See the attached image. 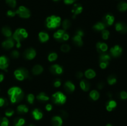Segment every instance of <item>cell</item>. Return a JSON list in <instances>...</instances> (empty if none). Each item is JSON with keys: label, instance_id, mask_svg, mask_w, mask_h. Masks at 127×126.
Segmentation results:
<instances>
[{"label": "cell", "instance_id": "cell-46", "mask_svg": "<svg viewBox=\"0 0 127 126\" xmlns=\"http://www.w3.org/2000/svg\"><path fill=\"white\" fill-rule=\"evenodd\" d=\"M108 65H109V62H100V67L101 69H105Z\"/></svg>", "mask_w": 127, "mask_h": 126}, {"label": "cell", "instance_id": "cell-29", "mask_svg": "<svg viewBox=\"0 0 127 126\" xmlns=\"http://www.w3.org/2000/svg\"><path fill=\"white\" fill-rule=\"evenodd\" d=\"M105 25L103 22H97L93 26V28L96 31H102L103 30L105 29Z\"/></svg>", "mask_w": 127, "mask_h": 126}, {"label": "cell", "instance_id": "cell-44", "mask_svg": "<svg viewBox=\"0 0 127 126\" xmlns=\"http://www.w3.org/2000/svg\"><path fill=\"white\" fill-rule=\"evenodd\" d=\"M14 114V110L10 108L7 109L6 111V112H5V114H6V116H7V117H11V116H12Z\"/></svg>", "mask_w": 127, "mask_h": 126}, {"label": "cell", "instance_id": "cell-41", "mask_svg": "<svg viewBox=\"0 0 127 126\" xmlns=\"http://www.w3.org/2000/svg\"><path fill=\"white\" fill-rule=\"evenodd\" d=\"M35 96L33 94H29L27 96V100L30 104H33V101H34Z\"/></svg>", "mask_w": 127, "mask_h": 126}, {"label": "cell", "instance_id": "cell-35", "mask_svg": "<svg viewBox=\"0 0 127 126\" xmlns=\"http://www.w3.org/2000/svg\"><path fill=\"white\" fill-rule=\"evenodd\" d=\"M107 82L110 85H114L117 82V78L115 75H109L107 79Z\"/></svg>", "mask_w": 127, "mask_h": 126}, {"label": "cell", "instance_id": "cell-25", "mask_svg": "<svg viewBox=\"0 0 127 126\" xmlns=\"http://www.w3.org/2000/svg\"><path fill=\"white\" fill-rule=\"evenodd\" d=\"M84 74H85L86 77L88 78V79H93V78L95 77V75H96L95 72L94 71V70H93V69H88V70L85 72Z\"/></svg>", "mask_w": 127, "mask_h": 126}, {"label": "cell", "instance_id": "cell-33", "mask_svg": "<svg viewBox=\"0 0 127 126\" xmlns=\"http://www.w3.org/2000/svg\"><path fill=\"white\" fill-rule=\"evenodd\" d=\"M118 9L121 12H124V11H127V3L126 2L124 1H121L119 2V4L117 6Z\"/></svg>", "mask_w": 127, "mask_h": 126}, {"label": "cell", "instance_id": "cell-2", "mask_svg": "<svg viewBox=\"0 0 127 126\" xmlns=\"http://www.w3.org/2000/svg\"><path fill=\"white\" fill-rule=\"evenodd\" d=\"M28 37V33L27 31L24 28H17L14 33L12 35V38L14 40L17 42V48H19L21 47V42L24 39Z\"/></svg>", "mask_w": 127, "mask_h": 126}, {"label": "cell", "instance_id": "cell-34", "mask_svg": "<svg viewBox=\"0 0 127 126\" xmlns=\"http://www.w3.org/2000/svg\"><path fill=\"white\" fill-rule=\"evenodd\" d=\"M71 22L68 19H64L62 22V26H63V30H64L68 29L71 27Z\"/></svg>", "mask_w": 127, "mask_h": 126}, {"label": "cell", "instance_id": "cell-37", "mask_svg": "<svg viewBox=\"0 0 127 126\" xmlns=\"http://www.w3.org/2000/svg\"><path fill=\"white\" fill-rule=\"evenodd\" d=\"M57 58H58V54H57V53H52L48 55V59L49 61L53 62V61H55L57 59Z\"/></svg>", "mask_w": 127, "mask_h": 126}, {"label": "cell", "instance_id": "cell-53", "mask_svg": "<svg viewBox=\"0 0 127 126\" xmlns=\"http://www.w3.org/2000/svg\"><path fill=\"white\" fill-rule=\"evenodd\" d=\"M76 33L79 35L81 36V37H83V36H84V32H83L82 30H78L76 31Z\"/></svg>", "mask_w": 127, "mask_h": 126}, {"label": "cell", "instance_id": "cell-42", "mask_svg": "<svg viewBox=\"0 0 127 126\" xmlns=\"http://www.w3.org/2000/svg\"><path fill=\"white\" fill-rule=\"evenodd\" d=\"M11 58H14V59H17L19 56V53L17 50L12 51L11 53Z\"/></svg>", "mask_w": 127, "mask_h": 126}, {"label": "cell", "instance_id": "cell-59", "mask_svg": "<svg viewBox=\"0 0 127 126\" xmlns=\"http://www.w3.org/2000/svg\"><path fill=\"white\" fill-rule=\"evenodd\" d=\"M53 1H59V0H53Z\"/></svg>", "mask_w": 127, "mask_h": 126}, {"label": "cell", "instance_id": "cell-18", "mask_svg": "<svg viewBox=\"0 0 127 126\" xmlns=\"http://www.w3.org/2000/svg\"><path fill=\"white\" fill-rule=\"evenodd\" d=\"M52 124L53 126H62L63 124V119L60 116H54L52 119Z\"/></svg>", "mask_w": 127, "mask_h": 126}, {"label": "cell", "instance_id": "cell-52", "mask_svg": "<svg viewBox=\"0 0 127 126\" xmlns=\"http://www.w3.org/2000/svg\"><path fill=\"white\" fill-rule=\"evenodd\" d=\"M76 76L78 79H81L83 77V73L82 72H78L76 74Z\"/></svg>", "mask_w": 127, "mask_h": 126}, {"label": "cell", "instance_id": "cell-11", "mask_svg": "<svg viewBox=\"0 0 127 126\" xmlns=\"http://www.w3.org/2000/svg\"><path fill=\"white\" fill-rule=\"evenodd\" d=\"M50 71L55 75H60L63 73V67L58 64H53L50 67Z\"/></svg>", "mask_w": 127, "mask_h": 126}, {"label": "cell", "instance_id": "cell-48", "mask_svg": "<svg viewBox=\"0 0 127 126\" xmlns=\"http://www.w3.org/2000/svg\"><path fill=\"white\" fill-rule=\"evenodd\" d=\"M120 96L122 100H126L127 99V93L125 91H122L120 93Z\"/></svg>", "mask_w": 127, "mask_h": 126}, {"label": "cell", "instance_id": "cell-40", "mask_svg": "<svg viewBox=\"0 0 127 126\" xmlns=\"http://www.w3.org/2000/svg\"><path fill=\"white\" fill-rule=\"evenodd\" d=\"M70 46L68 44H63L61 46V50H62V51L64 52V53H67V52L70 50Z\"/></svg>", "mask_w": 127, "mask_h": 126}, {"label": "cell", "instance_id": "cell-7", "mask_svg": "<svg viewBox=\"0 0 127 126\" xmlns=\"http://www.w3.org/2000/svg\"><path fill=\"white\" fill-rule=\"evenodd\" d=\"M16 14L18 15L20 17L24 19H28L31 16V13L28 8L24 6H21L19 7L17 11H16Z\"/></svg>", "mask_w": 127, "mask_h": 126}, {"label": "cell", "instance_id": "cell-4", "mask_svg": "<svg viewBox=\"0 0 127 126\" xmlns=\"http://www.w3.org/2000/svg\"><path fill=\"white\" fill-rule=\"evenodd\" d=\"M15 75V77L16 79L18 80L22 81L24 80V79H27L29 77V72L26 68L21 67L19 69H16L14 73Z\"/></svg>", "mask_w": 127, "mask_h": 126}, {"label": "cell", "instance_id": "cell-36", "mask_svg": "<svg viewBox=\"0 0 127 126\" xmlns=\"http://www.w3.org/2000/svg\"><path fill=\"white\" fill-rule=\"evenodd\" d=\"M9 120L6 117H0V126H8Z\"/></svg>", "mask_w": 127, "mask_h": 126}, {"label": "cell", "instance_id": "cell-21", "mask_svg": "<svg viewBox=\"0 0 127 126\" xmlns=\"http://www.w3.org/2000/svg\"><path fill=\"white\" fill-rule=\"evenodd\" d=\"M32 116L35 120H40L43 117V113L38 109H35L32 111Z\"/></svg>", "mask_w": 127, "mask_h": 126}, {"label": "cell", "instance_id": "cell-9", "mask_svg": "<svg viewBox=\"0 0 127 126\" xmlns=\"http://www.w3.org/2000/svg\"><path fill=\"white\" fill-rule=\"evenodd\" d=\"M14 46V41L13 38L11 37L7 38L2 43V48H4L5 49H11L13 48Z\"/></svg>", "mask_w": 127, "mask_h": 126}, {"label": "cell", "instance_id": "cell-14", "mask_svg": "<svg viewBox=\"0 0 127 126\" xmlns=\"http://www.w3.org/2000/svg\"><path fill=\"white\" fill-rule=\"evenodd\" d=\"M115 29L122 33H127V25L124 22H117L115 24Z\"/></svg>", "mask_w": 127, "mask_h": 126}, {"label": "cell", "instance_id": "cell-31", "mask_svg": "<svg viewBox=\"0 0 127 126\" xmlns=\"http://www.w3.org/2000/svg\"><path fill=\"white\" fill-rule=\"evenodd\" d=\"M25 122V119L23 118H21V117H17L16 118L14 121V126H23L24 125Z\"/></svg>", "mask_w": 127, "mask_h": 126}, {"label": "cell", "instance_id": "cell-55", "mask_svg": "<svg viewBox=\"0 0 127 126\" xmlns=\"http://www.w3.org/2000/svg\"><path fill=\"white\" fill-rule=\"evenodd\" d=\"M4 78V75L2 73H0V82H2Z\"/></svg>", "mask_w": 127, "mask_h": 126}, {"label": "cell", "instance_id": "cell-50", "mask_svg": "<svg viewBox=\"0 0 127 126\" xmlns=\"http://www.w3.org/2000/svg\"><path fill=\"white\" fill-rule=\"evenodd\" d=\"M104 85H105L104 83L102 82H100L98 83L97 85V88L99 89H102L104 88Z\"/></svg>", "mask_w": 127, "mask_h": 126}, {"label": "cell", "instance_id": "cell-49", "mask_svg": "<svg viewBox=\"0 0 127 126\" xmlns=\"http://www.w3.org/2000/svg\"><path fill=\"white\" fill-rule=\"evenodd\" d=\"M61 115H62V117L64 119L66 118L68 116V113L64 111H61Z\"/></svg>", "mask_w": 127, "mask_h": 126}, {"label": "cell", "instance_id": "cell-27", "mask_svg": "<svg viewBox=\"0 0 127 126\" xmlns=\"http://www.w3.org/2000/svg\"><path fill=\"white\" fill-rule=\"evenodd\" d=\"M110 56L108 53H101L99 57V61L100 62H109L110 60Z\"/></svg>", "mask_w": 127, "mask_h": 126}, {"label": "cell", "instance_id": "cell-6", "mask_svg": "<svg viewBox=\"0 0 127 126\" xmlns=\"http://www.w3.org/2000/svg\"><path fill=\"white\" fill-rule=\"evenodd\" d=\"M53 37L57 40L59 42H65L69 39V35L64 30H58L53 35Z\"/></svg>", "mask_w": 127, "mask_h": 126}, {"label": "cell", "instance_id": "cell-16", "mask_svg": "<svg viewBox=\"0 0 127 126\" xmlns=\"http://www.w3.org/2000/svg\"><path fill=\"white\" fill-rule=\"evenodd\" d=\"M96 48L100 54L105 53L108 49V46L106 43L102 42H98L96 44Z\"/></svg>", "mask_w": 127, "mask_h": 126}, {"label": "cell", "instance_id": "cell-5", "mask_svg": "<svg viewBox=\"0 0 127 126\" xmlns=\"http://www.w3.org/2000/svg\"><path fill=\"white\" fill-rule=\"evenodd\" d=\"M52 100L53 102L57 105H63L66 101V97L61 91H58L52 95Z\"/></svg>", "mask_w": 127, "mask_h": 126}, {"label": "cell", "instance_id": "cell-56", "mask_svg": "<svg viewBox=\"0 0 127 126\" xmlns=\"http://www.w3.org/2000/svg\"><path fill=\"white\" fill-rule=\"evenodd\" d=\"M108 95H109V97H111V96H112V95L110 93H108Z\"/></svg>", "mask_w": 127, "mask_h": 126}, {"label": "cell", "instance_id": "cell-19", "mask_svg": "<svg viewBox=\"0 0 127 126\" xmlns=\"http://www.w3.org/2000/svg\"><path fill=\"white\" fill-rule=\"evenodd\" d=\"M82 37L81 36L79 35L76 33L75 35L73 37V42L75 45L78 46H81L83 44V42L82 40Z\"/></svg>", "mask_w": 127, "mask_h": 126}, {"label": "cell", "instance_id": "cell-43", "mask_svg": "<svg viewBox=\"0 0 127 126\" xmlns=\"http://www.w3.org/2000/svg\"><path fill=\"white\" fill-rule=\"evenodd\" d=\"M7 101L6 98H0V107H3V106H7Z\"/></svg>", "mask_w": 127, "mask_h": 126}, {"label": "cell", "instance_id": "cell-24", "mask_svg": "<svg viewBox=\"0 0 127 126\" xmlns=\"http://www.w3.org/2000/svg\"><path fill=\"white\" fill-rule=\"evenodd\" d=\"M32 71L34 75H39L43 71V68L40 65H35L32 68Z\"/></svg>", "mask_w": 127, "mask_h": 126}, {"label": "cell", "instance_id": "cell-58", "mask_svg": "<svg viewBox=\"0 0 127 126\" xmlns=\"http://www.w3.org/2000/svg\"><path fill=\"white\" fill-rule=\"evenodd\" d=\"M35 126V125H33V124H30L29 126Z\"/></svg>", "mask_w": 127, "mask_h": 126}, {"label": "cell", "instance_id": "cell-15", "mask_svg": "<svg viewBox=\"0 0 127 126\" xmlns=\"http://www.w3.org/2000/svg\"><path fill=\"white\" fill-rule=\"evenodd\" d=\"M83 9V6L80 4H74L71 10L72 13L73 14V18H75L77 15L81 13Z\"/></svg>", "mask_w": 127, "mask_h": 126}, {"label": "cell", "instance_id": "cell-30", "mask_svg": "<svg viewBox=\"0 0 127 126\" xmlns=\"http://www.w3.org/2000/svg\"><path fill=\"white\" fill-rule=\"evenodd\" d=\"M89 96H90L91 98L94 101H96L99 98V96H100V95H99V92H98L97 90H92L89 93Z\"/></svg>", "mask_w": 127, "mask_h": 126}, {"label": "cell", "instance_id": "cell-45", "mask_svg": "<svg viewBox=\"0 0 127 126\" xmlns=\"http://www.w3.org/2000/svg\"><path fill=\"white\" fill-rule=\"evenodd\" d=\"M16 15V11H14L12 10H9L7 12V16L9 17H14Z\"/></svg>", "mask_w": 127, "mask_h": 126}, {"label": "cell", "instance_id": "cell-3", "mask_svg": "<svg viewBox=\"0 0 127 126\" xmlns=\"http://www.w3.org/2000/svg\"><path fill=\"white\" fill-rule=\"evenodd\" d=\"M61 18L58 16H51L46 19V26L48 28H56L60 25Z\"/></svg>", "mask_w": 127, "mask_h": 126}, {"label": "cell", "instance_id": "cell-54", "mask_svg": "<svg viewBox=\"0 0 127 126\" xmlns=\"http://www.w3.org/2000/svg\"><path fill=\"white\" fill-rule=\"evenodd\" d=\"M45 109H46V110H47V111H50L52 109V106L50 105V104H48V105H46Z\"/></svg>", "mask_w": 127, "mask_h": 126}, {"label": "cell", "instance_id": "cell-23", "mask_svg": "<svg viewBox=\"0 0 127 126\" xmlns=\"http://www.w3.org/2000/svg\"><path fill=\"white\" fill-rule=\"evenodd\" d=\"M38 38H39L40 41L42 43H44V42H47V41L49 40V35H48V33H46L44 32H40L39 34H38Z\"/></svg>", "mask_w": 127, "mask_h": 126}, {"label": "cell", "instance_id": "cell-8", "mask_svg": "<svg viewBox=\"0 0 127 126\" xmlns=\"http://www.w3.org/2000/svg\"><path fill=\"white\" fill-rule=\"evenodd\" d=\"M23 56L25 59L31 60V59H33L35 57L36 51L33 48H27L24 52Z\"/></svg>", "mask_w": 127, "mask_h": 126}, {"label": "cell", "instance_id": "cell-13", "mask_svg": "<svg viewBox=\"0 0 127 126\" xmlns=\"http://www.w3.org/2000/svg\"><path fill=\"white\" fill-rule=\"evenodd\" d=\"M9 66V59L5 56H0V69L6 70Z\"/></svg>", "mask_w": 127, "mask_h": 126}, {"label": "cell", "instance_id": "cell-12", "mask_svg": "<svg viewBox=\"0 0 127 126\" xmlns=\"http://www.w3.org/2000/svg\"><path fill=\"white\" fill-rule=\"evenodd\" d=\"M103 23L106 26H110L113 24L114 22V17L112 15L110 14H107L105 15L103 17Z\"/></svg>", "mask_w": 127, "mask_h": 126}, {"label": "cell", "instance_id": "cell-22", "mask_svg": "<svg viewBox=\"0 0 127 126\" xmlns=\"http://www.w3.org/2000/svg\"><path fill=\"white\" fill-rule=\"evenodd\" d=\"M1 32L4 36L7 37V38H9L12 35V31H11V28L7 26H4L2 27L1 29Z\"/></svg>", "mask_w": 127, "mask_h": 126}, {"label": "cell", "instance_id": "cell-20", "mask_svg": "<svg viewBox=\"0 0 127 126\" xmlns=\"http://www.w3.org/2000/svg\"><path fill=\"white\" fill-rule=\"evenodd\" d=\"M80 87L81 88V89L83 91H88L90 89V83L88 81H87L86 80H85V79H83L80 82Z\"/></svg>", "mask_w": 127, "mask_h": 126}, {"label": "cell", "instance_id": "cell-47", "mask_svg": "<svg viewBox=\"0 0 127 126\" xmlns=\"http://www.w3.org/2000/svg\"><path fill=\"white\" fill-rule=\"evenodd\" d=\"M61 84H62V82H61V80L60 79H57V80H55V82H53V85H54L55 87H59L60 86Z\"/></svg>", "mask_w": 127, "mask_h": 126}, {"label": "cell", "instance_id": "cell-51", "mask_svg": "<svg viewBox=\"0 0 127 126\" xmlns=\"http://www.w3.org/2000/svg\"><path fill=\"white\" fill-rule=\"evenodd\" d=\"M76 0H64V2L66 4H71L74 3Z\"/></svg>", "mask_w": 127, "mask_h": 126}, {"label": "cell", "instance_id": "cell-26", "mask_svg": "<svg viewBox=\"0 0 127 126\" xmlns=\"http://www.w3.org/2000/svg\"><path fill=\"white\" fill-rule=\"evenodd\" d=\"M17 111L19 114L27 113L29 111V108L26 105H19V106H17Z\"/></svg>", "mask_w": 127, "mask_h": 126}, {"label": "cell", "instance_id": "cell-32", "mask_svg": "<svg viewBox=\"0 0 127 126\" xmlns=\"http://www.w3.org/2000/svg\"><path fill=\"white\" fill-rule=\"evenodd\" d=\"M37 99L41 101H46L49 100V97L43 92H41L37 96Z\"/></svg>", "mask_w": 127, "mask_h": 126}, {"label": "cell", "instance_id": "cell-17", "mask_svg": "<svg viewBox=\"0 0 127 126\" xmlns=\"http://www.w3.org/2000/svg\"><path fill=\"white\" fill-rule=\"evenodd\" d=\"M64 88L66 92L71 93L73 92L75 90V85L71 81H67L64 84Z\"/></svg>", "mask_w": 127, "mask_h": 126}, {"label": "cell", "instance_id": "cell-28", "mask_svg": "<svg viewBox=\"0 0 127 126\" xmlns=\"http://www.w3.org/2000/svg\"><path fill=\"white\" fill-rule=\"evenodd\" d=\"M117 106V103L114 100H110L107 102L106 105V109L108 111H112L113 109Z\"/></svg>", "mask_w": 127, "mask_h": 126}, {"label": "cell", "instance_id": "cell-1", "mask_svg": "<svg viewBox=\"0 0 127 126\" xmlns=\"http://www.w3.org/2000/svg\"><path fill=\"white\" fill-rule=\"evenodd\" d=\"M8 95L10 96V100L12 103H19L23 99L24 94L22 90L17 86L11 88L7 91Z\"/></svg>", "mask_w": 127, "mask_h": 126}, {"label": "cell", "instance_id": "cell-39", "mask_svg": "<svg viewBox=\"0 0 127 126\" xmlns=\"http://www.w3.org/2000/svg\"><path fill=\"white\" fill-rule=\"evenodd\" d=\"M109 35H110V32L107 30L104 29L102 31V37L103 39L107 40L109 38Z\"/></svg>", "mask_w": 127, "mask_h": 126}, {"label": "cell", "instance_id": "cell-57", "mask_svg": "<svg viewBox=\"0 0 127 126\" xmlns=\"http://www.w3.org/2000/svg\"><path fill=\"white\" fill-rule=\"evenodd\" d=\"M106 126H112V125L110 124H107L106 125Z\"/></svg>", "mask_w": 127, "mask_h": 126}, {"label": "cell", "instance_id": "cell-38", "mask_svg": "<svg viewBox=\"0 0 127 126\" xmlns=\"http://www.w3.org/2000/svg\"><path fill=\"white\" fill-rule=\"evenodd\" d=\"M6 3L11 8H14L17 4L16 0H6Z\"/></svg>", "mask_w": 127, "mask_h": 126}, {"label": "cell", "instance_id": "cell-10", "mask_svg": "<svg viewBox=\"0 0 127 126\" xmlns=\"http://www.w3.org/2000/svg\"><path fill=\"white\" fill-rule=\"evenodd\" d=\"M110 54L112 56L115 58H117L119 57L122 54V48L119 45H115V46L112 47L110 50Z\"/></svg>", "mask_w": 127, "mask_h": 126}]
</instances>
